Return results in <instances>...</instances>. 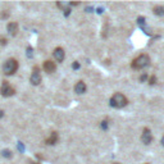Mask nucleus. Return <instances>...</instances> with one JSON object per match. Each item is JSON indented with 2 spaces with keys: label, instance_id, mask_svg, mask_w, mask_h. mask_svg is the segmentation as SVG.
<instances>
[{
  "label": "nucleus",
  "instance_id": "nucleus-13",
  "mask_svg": "<svg viewBox=\"0 0 164 164\" xmlns=\"http://www.w3.org/2000/svg\"><path fill=\"white\" fill-rule=\"evenodd\" d=\"M137 24H139L142 30H146V19L144 17H139V18H137Z\"/></svg>",
  "mask_w": 164,
  "mask_h": 164
},
{
  "label": "nucleus",
  "instance_id": "nucleus-16",
  "mask_svg": "<svg viewBox=\"0 0 164 164\" xmlns=\"http://www.w3.org/2000/svg\"><path fill=\"white\" fill-rule=\"evenodd\" d=\"M72 68H73V69H80V63L78 62H73Z\"/></svg>",
  "mask_w": 164,
  "mask_h": 164
},
{
  "label": "nucleus",
  "instance_id": "nucleus-11",
  "mask_svg": "<svg viewBox=\"0 0 164 164\" xmlns=\"http://www.w3.org/2000/svg\"><path fill=\"white\" fill-rule=\"evenodd\" d=\"M57 141H58V133L57 132H51L50 137H49V139H46V144L48 145H55Z\"/></svg>",
  "mask_w": 164,
  "mask_h": 164
},
{
  "label": "nucleus",
  "instance_id": "nucleus-8",
  "mask_svg": "<svg viewBox=\"0 0 164 164\" xmlns=\"http://www.w3.org/2000/svg\"><path fill=\"white\" fill-rule=\"evenodd\" d=\"M86 90H87V86H86V83L83 81H78V82L76 83V86H74V92L78 94V95L85 94Z\"/></svg>",
  "mask_w": 164,
  "mask_h": 164
},
{
  "label": "nucleus",
  "instance_id": "nucleus-3",
  "mask_svg": "<svg viewBox=\"0 0 164 164\" xmlns=\"http://www.w3.org/2000/svg\"><path fill=\"white\" fill-rule=\"evenodd\" d=\"M18 69V62L15 59H8L3 65V71L6 76H12Z\"/></svg>",
  "mask_w": 164,
  "mask_h": 164
},
{
  "label": "nucleus",
  "instance_id": "nucleus-4",
  "mask_svg": "<svg viewBox=\"0 0 164 164\" xmlns=\"http://www.w3.org/2000/svg\"><path fill=\"white\" fill-rule=\"evenodd\" d=\"M14 92H15V90L8 82H4L2 85V87H0V94H2L3 96H12V95H14Z\"/></svg>",
  "mask_w": 164,
  "mask_h": 164
},
{
  "label": "nucleus",
  "instance_id": "nucleus-17",
  "mask_svg": "<svg viewBox=\"0 0 164 164\" xmlns=\"http://www.w3.org/2000/svg\"><path fill=\"white\" fill-rule=\"evenodd\" d=\"M149 83H150V85H154V83H157V77H155V76L150 77V81H149Z\"/></svg>",
  "mask_w": 164,
  "mask_h": 164
},
{
  "label": "nucleus",
  "instance_id": "nucleus-15",
  "mask_svg": "<svg viewBox=\"0 0 164 164\" xmlns=\"http://www.w3.org/2000/svg\"><path fill=\"white\" fill-rule=\"evenodd\" d=\"M146 80H148V73H142L140 76V82H145Z\"/></svg>",
  "mask_w": 164,
  "mask_h": 164
},
{
  "label": "nucleus",
  "instance_id": "nucleus-6",
  "mask_svg": "<svg viewBox=\"0 0 164 164\" xmlns=\"http://www.w3.org/2000/svg\"><path fill=\"white\" fill-rule=\"evenodd\" d=\"M141 141H142L145 145H149V144L153 141V135H151V131H150L149 128H145L144 131H142Z\"/></svg>",
  "mask_w": 164,
  "mask_h": 164
},
{
  "label": "nucleus",
  "instance_id": "nucleus-24",
  "mask_svg": "<svg viewBox=\"0 0 164 164\" xmlns=\"http://www.w3.org/2000/svg\"><path fill=\"white\" fill-rule=\"evenodd\" d=\"M32 164H37V163H32Z\"/></svg>",
  "mask_w": 164,
  "mask_h": 164
},
{
  "label": "nucleus",
  "instance_id": "nucleus-18",
  "mask_svg": "<svg viewBox=\"0 0 164 164\" xmlns=\"http://www.w3.org/2000/svg\"><path fill=\"white\" fill-rule=\"evenodd\" d=\"M69 13H71V8H67V9H64V15L65 17L69 15Z\"/></svg>",
  "mask_w": 164,
  "mask_h": 164
},
{
  "label": "nucleus",
  "instance_id": "nucleus-19",
  "mask_svg": "<svg viewBox=\"0 0 164 164\" xmlns=\"http://www.w3.org/2000/svg\"><path fill=\"white\" fill-rule=\"evenodd\" d=\"M94 11V8H91V6H87V8H86V12H87V13H91Z\"/></svg>",
  "mask_w": 164,
  "mask_h": 164
},
{
  "label": "nucleus",
  "instance_id": "nucleus-23",
  "mask_svg": "<svg viewBox=\"0 0 164 164\" xmlns=\"http://www.w3.org/2000/svg\"><path fill=\"white\" fill-rule=\"evenodd\" d=\"M0 117H3V111L2 110H0Z\"/></svg>",
  "mask_w": 164,
  "mask_h": 164
},
{
  "label": "nucleus",
  "instance_id": "nucleus-12",
  "mask_svg": "<svg viewBox=\"0 0 164 164\" xmlns=\"http://www.w3.org/2000/svg\"><path fill=\"white\" fill-rule=\"evenodd\" d=\"M153 13H154L155 15H159V17L164 15V6H162V5H158V6H155L154 9H153Z\"/></svg>",
  "mask_w": 164,
  "mask_h": 164
},
{
  "label": "nucleus",
  "instance_id": "nucleus-26",
  "mask_svg": "<svg viewBox=\"0 0 164 164\" xmlns=\"http://www.w3.org/2000/svg\"><path fill=\"white\" fill-rule=\"evenodd\" d=\"M146 164H149V163H146Z\"/></svg>",
  "mask_w": 164,
  "mask_h": 164
},
{
  "label": "nucleus",
  "instance_id": "nucleus-21",
  "mask_svg": "<svg viewBox=\"0 0 164 164\" xmlns=\"http://www.w3.org/2000/svg\"><path fill=\"white\" fill-rule=\"evenodd\" d=\"M103 12H104V8H101V6H100V8H98V13H99V14H101Z\"/></svg>",
  "mask_w": 164,
  "mask_h": 164
},
{
  "label": "nucleus",
  "instance_id": "nucleus-22",
  "mask_svg": "<svg viewBox=\"0 0 164 164\" xmlns=\"http://www.w3.org/2000/svg\"><path fill=\"white\" fill-rule=\"evenodd\" d=\"M162 145H163V146H164V136H163V137H162Z\"/></svg>",
  "mask_w": 164,
  "mask_h": 164
},
{
  "label": "nucleus",
  "instance_id": "nucleus-9",
  "mask_svg": "<svg viewBox=\"0 0 164 164\" xmlns=\"http://www.w3.org/2000/svg\"><path fill=\"white\" fill-rule=\"evenodd\" d=\"M44 69L48 73H53L57 69V65H55L54 62H51V60H45V62H44Z\"/></svg>",
  "mask_w": 164,
  "mask_h": 164
},
{
  "label": "nucleus",
  "instance_id": "nucleus-14",
  "mask_svg": "<svg viewBox=\"0 0 164 164\" xmlns=\"http://www.w3.org/2000/svg\"><path fill=\"white\" fill-rule=\"evenodd\" d=\"M100 127L104 129V131H107V129H108V120H103L101 124H100Z\"/></svg>",
  "mask_w": 164,
  "mask_h": 164
},
{
  "label": "nucleus",
  "instance_id": "nucleus-10",
  "mask_svg": "<svg viewBox=\"0 0 164 164\" xmlns=\"http://www.w3.org/2000/svg\"><path fill=\"white\" fill-rule=\"evenodd\" d=\"M17 31H18V23H15V22L8 23V32H9V35L15 36Z\"/></svg>",
  "mask_w": 164,
  "mask_h": 164
},
{
  "label": "nucleus",
  "instance_id": "nucleus-20",
  "mask_svg": "<svg viewBox=\"0 0 164 164\" xmlns=\"http://www.w3.org/2000/svg\"><path fill=\"white\" fill-rule=\"evenodd\" d=\"M3 154H4V157H5V155H6V157H12V154H11V151H4Z\"/></svg>",
  "mask_w": 164,
  "mask_h": 164
},
{
  "label": "nucleus",
  "instance_id": "nucleus-2",
  "mask_svg": "<svg viewBox=\"0 0 164 164\" xmlns=\"http://www.w3.org/2000/svg\"><path fill=\"white\" fill-rule=\"evenodd\" d=\"M128 104V100L127 98L124 96L123 94H120V92H117L114 94L113 96L110 98V107H113V108H117V109H120V108H123Z\"/></svg>",
  "mask_w": 164,
  "mask_h": 164
},
{
  "label": "nucleus",
  "instance_id": "nucleus-1",
  "mask_svg": "<svg viewBox=\"0 0 164 164\" xmlns=\"http://www.w3.org/2000/svg\"><path fill=\"white\" fill-rule=\"evenodd\" d=\"M150 64V58L148 54H141L139 55L137 58H135L132 60V64L131 67L133 68V69H144V68H146Z\"/></svg>",
  "mask_w": 164,
  "mask_h": 164
},
{
  "label": "nucleus",
  "instance_id": "nucleus-7",
  "mask_svg": "<svg viewBox=\"0 0 164 164\" xmlns=\"http://www.w3.org/2000/svg\"><path fill=\"white\" fill-rule=\"evenodd\" d=\"M53 55H54L55 60H57V62H59V63H62L63 60H64V58H65V53H64V50H63L62 48H57V49L54 50Z\"/></svg>",
  "mask_w": 164,
  "mask_h": 164
},
{
  "label": "nucleus",
  "instance_id": "nucleus-25",
  "mask_svg": "<svg viewBox=\"0 0 164 164\" xmlns=\"http://www.w3.org/2000/svg\"><path fill=\"white\" fill-rule=\"evenodd\" d=\"M114 164H119V163H114Z\"/></svg>",
  "mask_w": 164,
  "mask_h": 164
},
{
  "label": "nucleus",
  "instance_id": "nucleus-5",
  "mask_svg": "<svg viewBox=\"0 0 164 164\" xmlns=\"http://www.w3.org/2000/svg\"><path fill=\"white\" fill-rule=\"evenodd\" d=\"M30 82L32 83V85H39L40 82H41V74H40V72H39V68L37 67H35L33 68V72H32V74H31V77H30Z\"/></svg>",
  "mask_w": 164,
  "mask_h": 164
}]
</instances>
